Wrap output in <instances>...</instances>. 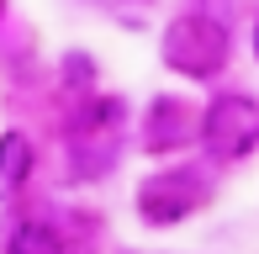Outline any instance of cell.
I'll list each match as a JSON object with an SVG mask.
<instances>
[{
  "label": "cell",
  "instance_id": "cell-4",
  "mask_svg": "<svg viewBox=\"0 0 259 254\" xmlns=\"http://www.w3.org/2000/svg\"><path fill=\"white\" fill-rule=\"evenodd\" d=\"M211 186L196 170H154V175L138 186V217L148 228H175L185 217H196L206 206Z\"/></svg>",
  "mask_w": 259,
  "mask_h": 254
},
{
  "label": "cell",
  "instance_id": "cell-2",
  "mask_svg": "<svg viewBox=\"0 0 259 254\" xmlns=\"http://www.w3.org/2000/svg\"><path fill=\"white\" fill-rule=\"evenodd\" d=\"M201 148L217 164H238L259 148V101L243 90H222L201 106Z\"/></svg>",
  "mask_w": 259,
  "mask_h": 254
},
{
  "label": "cell",
  "instance_id": "cell-6",
  "mask_svg": "<svg viewBox=\"0 0 259 254\" xmlns=\"http://www.w3.org/2000/svg\"><path fill=\"white\" fill-rule=\"evenodd\" d=\"M6 254H74L64 244V233L48 223H16L11 228V238H6Z\"/></svg>",
  "mask_w": 259,
  "mask_h": 254
},
{
  "label": "cell",
  "instance_id": "cell-5",
  "mask_svg": "<svg viewBox=\"0 0 259 254\" xmlns=\"http://www.w3.org/2000/svg\"><path fill=\"white\" fill-rule=\"evenodd\" d=\"M201 138V111L180 96H159L143 117V148L148 154H175V148Z\"/></svg>",
  "mask_w": 259,
  "mask_h": 254
},
{
  "label": "cell",
  "instance_id": "cell-7",
  "mask_svg": "<svg viewBox=\"0 0 259 254\" xmlns=\"http://www.w3.org/2000/svg\"><path fill=\"white\" fill-rule=\"evenodd\" d=\"M32 175V143L27 133H0V191H16Z\"/></svg>",
  "mask_w": 259,
  "mask_h": 254
},
{
  "label": "cell",
  "instance_id": "cell-8",
  "mask_svg": "<svg viewBox=\"0 0 259 254\" xmlns=\"http://www.w3.org/2000/svg\"><path fill=\"white\" fill-rule=\"evenodd\" d=\"M254 53H259V21H254Z\"/></svg>",
  "mask_w": 259,
  "mask_h": 254
},
{
  "label": "cell",
  "instance_id": "cell-1",
  "mask_svg": "<svg viewBox=\"0 0 259 254\" xmlns=\"http://www.w3.org/2000/svg\"><path fill=\"white\" fill-rule=\"evenodd\" d=\"M228 27H222L217 16H206V11H185V16H175L169 27H164V43H159V59L164 69H175L180 79H217L222 69H228Z\"/></svg>",
  "mask_w": 259,
  "mask_h": 254
},
{
  "label": "cell",
  "instance_id": "cell-3",
  "mask_svg": "<svg viewBox=\"0 0 259 254\" xmlns=\"http://www.w3.org/2000/svg\"><path fill=\"white\" fill-rule=\"evenodd\" d=\"M122 101L116 96H96L85 111H79V122L69 127V164H74V175H106V170L116 164V154H122Z\"/></svg>",
  "mask_w": 259,
  "mask_h": 254
},
{
  "label": "cell",
  "instance_id": "cell-9",
  "mask_svg": "<svg viewBox=\"0 0 259 254\" xmlns=\"http://www.w3.org/2000/svg\"><path fill=\"white\" fill-rule=\"evenodd\" d=\"M0 16H6V0H0Z\"/></svg>",
  "mask_w": 259,
  "mask_h": 254
}]
</instances>
